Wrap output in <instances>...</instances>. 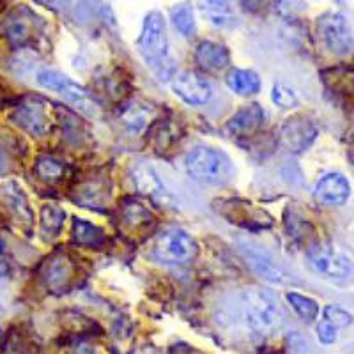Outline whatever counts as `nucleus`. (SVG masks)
<instances>
[{
  "label": "nucleus",
  "instance_id": "obj_1",
  "mask_svg": "<svg viewBox=\"0 0 354 354\" xmlns=\"http://www.w3.org/2000/svg\"><path fill=\"white\" fill-rule=\"evenodd\" d=\"M241 306L246 326L262 337L277 333L286 321L282 306L271 290L259 289V287L246 289L243 292Z\"/></svg>",
  "mask_w": 354,
  "mask_h": 354
},
{
  "label": "nucleus",
  "instance_id": "obj_2",
  "mask_svg": "<svg viewBox=\"0 0 354 354\" xmlns=\"http://www.w3.org/2000/svg\"><path fill=\"white\" fill-rule=\"evenodd\" d=\"M137 44L138 52L144 57L145 64L149 66L161 80L172 77L174 62L170 59L169 52V37H167L165 20H163L160 12L153 11L145 17Z\"/></svg>",
  "mask_w": 354,
  "mask_h": 354
},
{
  "label": "nucleus",
  "instance_id": "obj_3",
  "mask_svg": "<svg viewBox=\"0 0 354 354\" xmlns=\"http://www.w3.org/2000/svg\"><path fill=\"white\" fill-rule=\"evenodd\" d=\"M186 172L195 181L205 185H227L234 177V167L230 158L223 151L213 147H197L188 153L185 160Z\"/></svg>",
  "mask_w": 354,
  "mask_h": 354
},
{
  "label": "nucleus",
  "instance_id": "obj_4",
  "mask_svg": "<svg viewBox=\"0 0 354 354\" xmlns=\"http://www.w3.org/2000/svg\"><path fill=\"white\" fill-rule=\"evenodd\" d=\"M306 264L315 274L335 283L354 280V262L333 245H315L306 252Z\"/></svg>",
  "mask_w": 354,
  "mask_h": 354
},
{
  "label": "nucleus",
  "instance_id": "obj_5",
  "mask_svg": "<svg viewBox=\"0 0 354 354\" xmlns=\"http://www.w3.org/2000/svg\"><path fill=\"white\" fill-rule=\"evenodd\" d=\"M198 246L192 234L183 229H169L161 232L151 248V257L161 264H186L194 261Z\"/></svg>",
  "mask_w": 354,
  "mask_h": 354
},
{
  "label": "nucleus",
  "instance_id": "obj_6",
  "mask_svg": "<svg viewBox=\"0 0 354 354\" xmlns=\"http://www.w3.org/2000/svg\"><path fill=\"white\" fill-rule=\"evenodd\" d=\"M36 78L41 87L59 93L64 100H68L69 103H73L87 115L96 113V103H94L93 96L80 84L73 82L71 78L62 75V73L55 71V69H41Z\"/></svg>",
  "mask_w": 354,
  "mask_h": 354
},
{
  "label": "nucleus",
  "instance_id": "obj_7",
  "mask_svg": "<svg viewBox=\"0 0 354 354\" xmlns=\"http://www.w3.org/2000/svg\"><path fill=\"white\" fill-rule=\"evenodd\" d=\"M239 250H241L246 264L259 277L264 278L266 282L273 283V286H289V283L294 282L292 277L283 270L282 266H278L277 261L268 252H264L261 246L254 245V243L241 241L239 243Z\"/></svg>",
  "mask_w": 354,
  "mask_h": 354
},
{
  "label": "nucleus",
  "instance_id": "obj_8",
  "mask_svg": "<svg viewBox=\"0 0 354 354\" xmlns=\"http://www.w3.org/2000/svg\"><path fill=\"white\" fill-rule=\"evenodd\" d=\"M317 28L322 43L331 53L346 55L353 50L354 36L346 17L338 15V12H331L319 20Z\"/></svg>",
  "mask_w": 354,
  "mask_h": 354
},
{
  "label": "nucleus",
  "instance_id": "obj_9",
  "mask_svg": "<svg viewBox=\"0 0 354 354\" xmlns=\"http://www.w3.org/2000/svg\"><path fill=\"white\" fill-rule=\"evenodd\" d=\"M319 131L317 126L305 117H290L280 131V144L290 153H303L314 144Z\"/></svg>",
  "mask_w": 354,
  "mask_h": 354
},
{
  "label": "nucleus",
  "instance_id": "obj_10",
  "mask_svg": "<svg viewBox=\"0 0 354 354\" xmlns=\"http://www.w3.org/2000/svg\"><path fill=\"white\" fill-rule=\"evenodd\" d=\"M172 91L181 97L185 103L192 106L205 105L213 96V88L204 78L192 71L177 73L172 77Z\"/></svg>",
  "mask_w": 354,
  "mask_h": 354
},
{
  "label": "nucleus",
  "instance_id": "obj_11",
  "mask_svg": "<svg viewBox=\"0 0 354 354\" xmlns=\"http://www.w3.org/2000/svg\"><path fill=\"white\" fill-rule=\"evenodd\" d=\"M12 121L34 137H43L52 129V121L41 101L28 100L12 113Z\"/></svg>",
  "mask_w": 354,
  "mask_h": 354
},
{
  "label": "nucleus",
  "instance_id": "obj_12",
  "mask_svg": "<svg viewBox=\"0 0 354 354\" xmlns=\"http://www.w3.org/2000/svg\"><path fill=\"white\" fill-rule=\"evenodd\" d=\"M41 21L32 11H28L25 6L12 11L4 21V34L9 41L24 44L39 34Z\"/></svg>",
  "mask_w": 354,
  "mask_h": 354
},
{
  "label": "nucleus",
  "instance_id": "obj_13",
  "mask_svg": "<svg viewBox=\"0 0 354 354\" xmlns=\"http://www.w3.org/2000/svg\"><path fill=\"white\" fill-rule=\"evenodd\" d=\"M73 274L75 266L62 254L52 255L43 266V280L53 292H66L73 282Z\"/></svg>",
  "mask_w": 354,
  "mask_h": 354
},
{
  "label": "nucleus",
  "instance_id": "obj_14",
  "mask_svg": "<svg viewBox=\"0 0 354 354\" xmlns=\"http://www.w3.org/2000/svg\"><path fill=\"white\" fill-rule=\"evenodd\" d=\"M314 195L315 201H319L321 204L338 207L349 201L351 185L342 174H328L317 183Z\"/></svg>",
  "mask_w": 354,
  "mask_h": 354
},
{
  "label": "nucleus",
  "instance_id": "obj_15",
  "mask_svg": "<svg viewBox=\"0 0 354 354\" xmlns=\"http://www.w3.org/2000/svg\"><path fill=\"white\" fill-rule=\"evenodd\" d=\"M133 183L142 195H147V197L156 198V201L169 198V189H167L165 183L161 181V177L151 165L140 163V165L135 167L133 169Z\"/></svg>",
  "mask_w": 354,
  "mask_h": 354
},
{
  "label": "nucleus",
  "instance_id": "obj_16",
  "mask_svg": "<svg viewBox=\"0 0 354 354\" xmlns=\"http://www.w3.org/2000/svg\"><path fill=\"white\" fill-rule=\"evenodd\" d=\"M195 59L204 71L218 73L229 66L230 53L223 44L214 43V41H202L197 46Z\"/></svg>",
  "mask_w": 354,
  "mask_h": 354
},
{
  "label": "nucleus",
  "instance_id": "obj_17",
  "mask_svg": "<svg viewBox=\"0 0 354 354\" xmlns=\"http://www.w3.org/2000/svg\"><path fill=\"white\" fill-rule=\"evenodd\" d=\"M264 115V110L254 103V105H248L245 109H241L238 113H234L230 117L229 124H227V129L232 135H239V137H243V135H252V133H255L262 126Z\"/></svg>",
  "mask_w": 354,
  "mask_h": 354
},
{
  "label": "nucleus",
  "instance_id": "obj_18",
  "mask_svg": "<svg viewBox=\"0 0 354 354\" xmlns=\"http://www.w3.org/2000/svg\"><path fill=\"white\" fill-rule=\"evenodd\" d=\"M201 9L204 12V17L214 27H230L234 20H236V12H234L229 0H202Z\"/></svg>",
  "mask_w": 354,
  "mask_h": 354
},
{
  "label": "nucleus",
  "instance_id": "obj_19",
  "mask_svg": "<svg viewBox=\"0 0 354 354\" xmlns=\"http://www.w3.org/2000/svg\"><path fill=\"white\" fill-rule=\"evenodd\" d=\"M227 85L239 96H254L261 91V78L250 69H232L227 77Z\"/></svg>",
  "mask_w": 354,
  "mask_h": 354
},
{
  "label": "nucleus",
  "instance_id": "obj_20",
  "mask_svg": "<svg viewBox=\"0 0 354 354\" xmlns=\"http://www.w3.org/2000/svg\"><path fill=\"white\" fill-rule=\"evenodd\" d=\"M73 232H75V241L78 245L101 248L106 241L105 232L100 227L93 225V223H88V221L84 220H75V223H73Z\"/></svg>",
  "mask_w": 354,
  "mask_h": 354
},
{
  "label": "nucleus",
  "instance_id": "obj_21",
  "mask_svg": "<svg viewBox=\"0 0 354 354\" xmlns=\"http://www.w3.org/2000/svg\"><path fill=\"white\" fill-rule=\"evenodd\" d=\"M170 18H172L174 27L179 30L185 37L194 36L195 30H197V24H195V15L192 6L183 2V4L176 6L170 12Z\"/></svg>",
  "mask_w": 354,
  "mask_h": 354
},
{
  "label": "nucleus",
  "instance_id": "obj_22",
  "mask_svg": "<svg viewBox=\"0 0 354 354\" xmlns=\"http://www.w3.org/2000/svg\"><path fill=\"white\" fill-rule=\"evenodd\" d=\"M287 301L289 305L292 306V310L303 321L312 322L317 319L319 315V303L315 299L308 298L305 294H298V292H287Z\"/></svg>",
  "mask_w": 354,
  "mask_h": 354
},
{
  "label": "nucleus",
  "instance_id": "obj_23",
  "mask_svg": "<svg viewBox=\"0 0 354 354\" xmlns=\"http://www.w3.org/2000/svg\"><path fill=\"white\" fill-rule=\"evenodd\" d=\"M64 209H61V207H57L53 204L44 205L43 209H41V223H43L44 232L50 234V236H57L59 234V230L64 225Z\"/></svg>",
  "mask_w": 354,
  "mask_h": 354
},
{
  "label": "nucleus",
  "instance_id": "obj_24",
  "mask_svg": "<svg viewBox=\"0 0 354 354\" xmlns=\"http://www.w3.org/2000/svg\"><path fill=\"white\" fill-rule=\"evenodd\" d=\"M36 172L44 181H59L64 176V165L52 156H41L36 161Z\"/></svg>",
  "mask_w": 354,
  "mask_h": 354
},
{
  "label": "nucleus",
  "instance_id": "obj_25",
  "mask_svg": "<svg viewBox=\"0 0 354 354\" xmlns=\"http://www.w3.org/2000/svg\"><path fill=\"white\" fill-rule=\"evenodd\" d=\"M324 319L337 328H347L354 322V315L351 314L349 310L338 305H328L324 308Z\"/></svg>",
  "mask_w": 354,
  "mask_h": 354
},
{
  "label": "nucleus",
  "instance_id": "obj_26",
  "mask_svg": "<svg viewBox=\"0 0 354 354\" xmlns=\"http://www.w3.org/2000/svg\"><path fill=\"white\" fill-rule=\"evenodd\" d=\"M271 100L278 106H282V109H294L299 101L292 88L286 87V85H274L273 93H271Z\"/></svg>",
  "mask_w": 354,
  "mask_h": 354
},
{
  "label": "nucleus",
  "instance_id": "obj_27",
  "mask_svg": "<svg viewBox=\"0 0 354 354\" xmlns=\"http://www.w3.org/2000/svg\"><path fill=\"white\" fill-rule=\"evenodd\" d=\"M124 218L131 223V225L138 227L144 225L147 221H151L149 211H145L140 204H128L124 207Z\"/></svg>",
  "mask_w": 354,
  "mask_h": 354
},
{
  "label": "nucleus",
  "instance_id": "obj_28",
  "mask_svg": "<svg viewBox=\"0 0 354 354\" xmlns=\"http://www.w3.org/2000/svg\"><path fill=\"white\" fill-rule=\"evenodd\" d=\"M317 338L324 344V346L335 344L338 338V328L333 326V324H331L330 321H326V319H322L317 324Z\"/></svg>",
  "mask_w": 354,
  "mask_h": 354
},
{
  "label": "nucleus",
  "instance_id": "obj_29",
  "mask_svg": "<svg viewBox=\"0 0 354 354\" xmlns=\"http://www.w3.org/2000/svg\"><path fill=\"white\" fill-rule=\"evenodd\" d=\"M289 353L290 354H312V349H310V344L306 338H303L301 335L294 333L292 337H289Z\"/></svg>",
  "mask_w": 354,
  "mask_h": 354
},
{
  "label": "nucleus",
  "instance_id": "obj_30",
  "mask_svg": "<svg viewBox=\"0 0 354 354\" xmlns=\"http://www.w3.org/2000/svg\"><path fill=\"white\" fill-rule=\"evenodd\" d=\"M262 2L264 0H243V6L250 9V11H257L259 8H262Z\"/></svg>",
  "mask_w": 354,
  "mask_h": 354
},
{
  "label": "nucleus",
  "instance_id": "obj_31",
  "mask_svg": "<svg viewBox=\"0 0 354 354\" xmlns=\"http://www.w3.org/2000/svg\"><path fill=\"white\" fill-rule=\"evenodd\" d=\"M8 273H9V268H8V264H6V262H2V261H0V278L8 277Z\"/></svg>",
  "mask_w": 354,
  "mask_h": 354
},
{
  "label": "nucleus",
  "instance_id": "obj_32",
  "mask_svg": "<svg viewBox=\"0 0 354 354\" xmlns=\"http://www.w3.org/2000/svg\"><path fill=\"white\" fill-rule=\"evenodd\" d=\"M6 169V160H4V154H2V151H0V172Z\"/></svg>",
  "mask_w": 354,
  "mask_h": 354
},
{
  "label": "nucleus",
  "instance_id": "obj_33",
  "mask_svg": "<svg viewBox=\"0 0 354 354\" xmlns=\"http://www.w3.org/2000/svg\"><path fill=\"white\" fill-rule=\"evenodd\" d=\"M261 354H278L277 351H271V349H266V351H262Z\"/></svg>",
  "mask_w": 354,
  "mask_h": 354
},
{
  "label": "nucleus",
  "instance_id": "obj_34",
  "mask_svg": "<svg viewBox=\"0 0 354 354\" xmlns=\"http://www.w3.org/2000/svg\"><path fill=\"white\" fill-rule=\"evenodd\" d=\"M2 248H4V243L0 241V252H2Z\"/></svg>",
  "mask_w": 354,
  "mask_h": 354
}]
</instances>
